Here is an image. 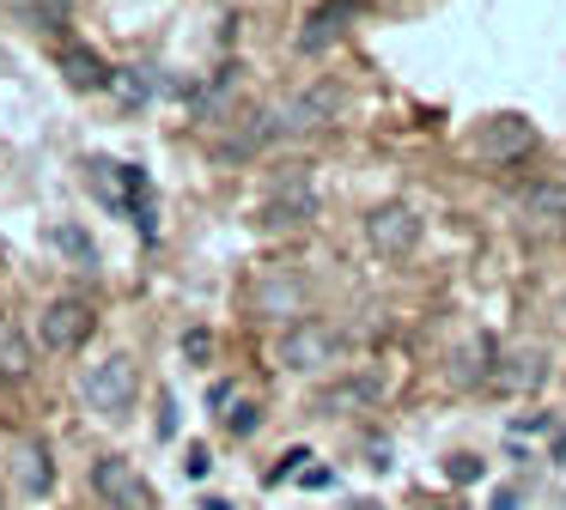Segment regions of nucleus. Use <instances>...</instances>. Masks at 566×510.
<instances>
[{"instance_id":"1","label":"nucleus","mask_w":566,"mask_h":510,"mask_svg":"<svg viewBox=\"0 0 566 510\" xmlns=\"http://www.w3.org/2000/svg\"><path fill=\"white\" fill-rule=\"evenodd\" d=\"M335 85H311V92H293L286 104L262 109V128H269V140H305V134L329 128L335 121Z\"/></svg>"},{"instance_id":"2","label":"nucleus","mask_w":566,"mask_h":510,"mask_svg":"<svg viewBox=\"0 0 566 510\" xmlns=\"http://www.w3.org/2000/svg\"><path fill=\"white\" fill-rule=\"evenodd\" d=\"M135 389H140V376H135V359H128V352H111V359H98L80 376V395H86L92 413H104V419H123V413L135 407Z\"/></svg>"},{"instance_id":"3","label":"nucleus","mask_w":566,"mask_h":510,"mask_svg":"<svg viewBox=\"0 0 566 510\" xmlns=\"http://www.w3.org/2000/svg\"><path fill=\"white\" fill-rule=\"evenodd\" d=\"M530 146H536V128H530V116H517V109L481 116V128L469 134V152H475L481 164H517V158H530Z\"/></svg>"},{"instance_id":"4","label":"nucleus","mask_w":566,"mask_h":510,"mask_svg":"<svg viewBox=\"0 0 566 510\" xmlns=\"http://www.w3.org/2000/svg\"><path fill=\"white\" fill-rule=\"evenodd\" d=\"M92 492H98L104 510H159L147 474H140L135 461H123V456H98V461H92Z\"/></svg>"},{"instance_id":"5","label":"nucleus","mask_w":566,"mask_h":510,"mask_svg":"<svg viewBox=\"0 0 566 510\" xmlns=\"http://www.w3.org/2000/svg\"><path fill=\"white\" fill-rule=\"evenodd\" d=\"M335 359H342V334H335L329 322H317V316H298V322L281 334V364L286 371H329Z\"/></svg>"},{"instance_id":"6","label":"nucleus","mask_w":566,"mask_h":510,"mask_svg":"<svg viewBox=\"0 0 566 510\" xmlns=\"http://www.w3.org/2000/svg\"><path fill=\"white\" fill-rule=\"evenodd\" d=\"M43 352H80L92 340V304L86 298H55L43 304V322H38Z\"/></svg>"},{"instance_id":"7","label":"nucleus","mask_w":566,"mask_h":510,"mask_svg":"<svg viewBox=\"0 0 566 510\" xmlns=\"http://www.w3.org/2000/svg\"><path fill=\"white\" fill-rule=\"evenodd\" d=\"M366 237H371V249H384V255H408L420 243V213L415 206H378V213L366 219Z\"/></svg>"},{"instance_id":"8","label":"nucleus","mask_w":566,"mask_h":510,"mask_svg":"<svg viewBox=\"0 0 566 510\" xmlns=\"http://www.w3.org/2000/svg\"><path fill=\"white\" fill-rule=\"evenodd\" d=\"M517 225L524 231H560L566 225V182H530L524 194H517Z\"/></svg>"},{"instance_id":"9","label":"nucleus","mask_w":566,"mask_h":510,"mask_svg":"<svg viewBox=\"0 0 566 510\" xmlns=\"http://www.w3.org/2000/svg\"><path fill=\"white\" fill-rule=\"evenodd\" d=\"M493 383L512 389V395H536V389L548 383V359H542L536 347H530V352H512V359H505V371L493 376Z\"/></svg>"},{"instance_id":"10","label":"nucleus","mask_w":566,"mask_h":510,"mask_svg":"<svg viewBox=\"0 0 566 510\" xmlns=\"http://www.w3.org/2000/svg\"><path fill=\"white\" fill-rule=\"evenodd\" d=\"M62 73L80 92H104V85H111V67H104V55H92V49H62Z\"/></svg>"},{"instance_id":"11","label":"nucleus","mask_w":566,"mask_h":510,"mask_svg":"<svg viewBox=\"0 0 566 510\" xmlns=\"http://www.w3.org/2000/svg\"><path fill=\"white\" fill-rule=\"evenodd\" d=\"M347 12H354V7H347V0H335V7H323L317 19H311V31L298 36V49H305V55H323V49H329L335 36L347 31Z\"/></svg>"},{"instance_id":"12","label":"nucleus","mask_w":566,"mask_h":510,"mask_svg":"<svg viewBox=\"0 0 566 510\" xmlns=\"http://www.w3.org/2000/svg\"><path fill=\"white\" fill-rule=\"evenodd\" d=\"M19 19L38 24V31H62L67 19H74V0H13Z\"/></svg>"},{"instance_id":"13","label":"nucleus","mask_w":566,"mask_h":510,"mask_svg":"<svg viewBox=\"0 0 566 510\" xmlns=\"http://www.w3.org/2000/svg\"><path fill=\"white\" fill-rule=\"evenodd\" d=\"M19 480H25V492H50V486H55V468H50V449H43V444L19 449Z\"/></svg>"},{"instance_id":"14","label":"nucleus","mask_w":566,"mask_h":510,"mask_svg":"<svg viewBox=\"0 0 566 510\" xmlns=\"http://www.w3.org/2000/svg\"><path fill=\"white\" fill-rule=\"evenodd\" d=\"M31 371V340L13 322H0V376H25Z\"/></svg>"},{"instance_id":"15","label":"nucleus","mask_w":566,"mask_h":510,"mask_svg":"<svg viewBox=\"0 0 566 510\" xmlns=\"http://www.w3.org/2000/svg\"><path fill=\"white\" fill-rule=\"evenodd\" d=\"M226 432H232V437H250V432H256V407H250V401H238V407L226 413Z\"/></svg>"},{"instance_id":"16","label":"nucleus","mask_w":566,"mask_h":510,"mask_svg":"<svg viewBox=\"0 0 566 510\" xmlns=\"http://www.w3.org/2000/svg\"><path fill=\"white\" fill-rule=\"evenodd\" d=\"M55 243H62V249H74V255H86V262H92V243L80 237L74 225H55Z\"/></svg>"},{"instance_id":"17","label":"nucleus","mask_w":566,"mask_h":510,"mask_svg":"<svg viewBox=\"0 0 566 510\" xmlns=\"http://www.w3.org/2000/svg\"><path fill=\"white\" fill-rule=\"evenodd\" d=\"M184 352H189V359H208V352H213V334H208V328H196V334H184Z\"/></svg>"}]
</instances>
